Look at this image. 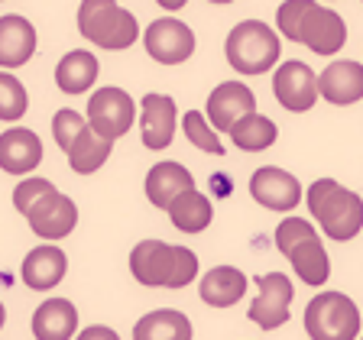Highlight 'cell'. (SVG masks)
<instances>
[{
	"mask_svg": "<svg viewBox=\"0 0 363 340\" xmlns=\"http://www.w3.org/2000/svg\"><path fill=\"white\" fill-rule=\"evenodd\" d=\"M94 81H98V59L84 49L62 55L59 65H55V84L65 94H84Z\"/></svg>",
	"mask_w": 363,
	"mask_h": 340,
	"instance_id": "obj_26",
	"label": "cell"
},
{
	"mask_svg": "<svg viewBox=\"0 0 363 340\" xmlns=\"http://www.w3.org/2000/svg\"><path fill=\"white\" fill-rule=\"evenodd\" d=\"M78 331V308L68 298H49L33 314V337L36 340H68Z\"/></svg>",
	"mask_w": 363,
	"mask_h": 340,
	"instance_id": "obj_21",
	"label": "cell"
},
{
	"mask_svg": "<svg viewBox=\"0 0 363 340\" xmlns=\"http://www.w3.org/2000/svg\"><path fill=\"white\" fill-rule=\"evenodd\" d=\"M36 55V26L20 13L0 16V65L20 68Z\"/></svg>",
	"mask_w": 363,
	"mask_h": 340,
	"instance_id": "obj_18",
	"label": "cell"
},
{
	"mask_svg": "<svg viewBox=\"0 0 363 340\" xmlns=\"http://www.w3.org/2000/svg\"><path fill=\"white\" fill-rule=\"evenodd\" d=\"M65 272H68V259L55 243H43V246L30 249L20 266L23 285H30L33 292H49V288H55L65 279Z\"/></svg>",
	"mask_w": 363,
	"mask_h": 340,
	"instance_id": "obj_16",
	"label": "cell"
},
{
	"mask_svg": "<svg viewBox=\"0 0 363 340\" xmlns=\"http://www.w3.org/2000/svg\"><path fill=\"white\" fill-rule=\"evenodd\" d=\"M133 340H191V321L175 308L150 311L136 321Z\"/></svg>",
	"mask_w": 363,
	"mask_h": 340,
	"instance_id": "obj_24",
	"label": "cell"
},
{
	"mask_svg": "<svg viewBox=\"0 0 363 340\" xmlns=\"http://www.w3.org/2000/svg\"><path fill=\"white\" fill-rule=\"evenodd\" d=\"M130 272L146 288H185L198 279V256L166 240H140L130 249Z\"/></svg>",
	"mask_w": 363,
	"mask_h": 340,
	"instance_id": "obj_1",
	"label": "cell"
},
{
	"mask_svg": "<svg viewBox=\"0 0 363 340\" xmlns=\"http://www.w3.org/2000/svg\"><path fill=\"white\" fill-rule=\"evenodd\" d=\"M26 107H30L26 88L20 84V78H13L7 68H4V72H0V120L16 123L23 113H26Z\"/></svg>",
	"mask_w": 363,
	"mask_h": 340,
	"instance_id": "obj_29",
	"label": "cell"
},
{
	"mask_svg": "<svg viewBox=\"0 0 363 340\" xmlns=\"http://www.w3.org/2000/svg\"><path fill=\"white\" fill-rule=\"evenodd\" d=\"M305 331L311 340H357L360 308L344 292H318L305 308Z\"/></svg>",
	"mask_w": 363,
	"mask_h": 340,
	"instance_id": "obj_5",
	"label": "cell"
},
{
	"mask_svg": "<svg viewBox=\"0 0 363 340\" xmlns=\"http://www.w3.org/2000/svg\"><path fill=\"white\" fill-rule=\"evenodd\" d=\"M43 162V140L26 127H10L0 136V169L7 175H26Z\"/></svg>",
	"mask_w": 363,
	"mask_h": 340,
	"instance_id": "obj_17",
	"label": "cell"
},
{
	"mask_svg": "<svg viewBox=\"0 0 363 340\" xmlns=\"http://www.w3.org/2000/svg\"><path fill=\"white\" fill-rule=\"evenodd\" d=\"M175 120H179V107L169 94H156V91L146 94L140 101V136L146 149H169L175 140Z\"/></svg>",
	"mask_w": 363,
	"mask_h": 340,
	"instance_id": "obj_13",
	"label": "cell"
},
{
	"mask_svg": "<svg viewBox=\"0 0 363 340\" xmlns=\"http://www.w3.org/2000/svg\"><path fill=\"white\" fill-rule=\"evenodd\" d=\"M156 4H159L162 10H182L185 4H189V0H156Z\"/></svg>",
	"mask_w": 363,
	"mask_h": 340,
	"instance_id": "obj_35",
	"label": "cell"
},
{
	"mask_svg": "<svg viewBox=\"0 0 363 340\" xmlns=\"http://www.w3.org/2000/svg\"><path fill=\"white\" fill-rule=\"evenodd\" d=\"M88 123L98 133H104L107 140H121L123 133H130L136 120V101L130 98L123 88L117 84H107V88H98L88 101Z\"/></svg>",
	"mask_w": 363,
	"mask_h": 340,
	"instance_id": "obj_7",
	"label": "cell"
},
{
	"mask_svg": "<svg viewBox=\"0 0 363 340\" xmlns=\"http://www.w3.org/2000/svg\"><path fill=\"white\" fill-rule=\"evenodd\" d=\"M357 340H363V337H357Z\"/></svg>",
	"mask_w": 363,
	"mask_h": 340,
	"instance_id": "obj_37",
	"label": "cell"
},
{
	"mask_svg": "<svg viewBox=\"0 0 363 340\" xmlns=\"http://www.w3.org/2000/svg\"><path fill=\"white\" fill-rule=\"evenodd\" d=\"M204 113H208V120L214 123L218 133H230L237 120H243L247 113H257V94L243 81H220L208 94Z\"/></svg>",
	"mask_w": 363,
	"mask_h": 340,
	"instance_id": "obj_12",
	"label": "cell"
},
{
	"mask_svg": "<svg viewBox=\"0 0 363 340\" xmlns=\"http://www.w3.org/2000/svg\"><path fill=\"white\" fill-rule=\"evenodd\" d=\"M88 127V117H82L78 110H72V107H62V110H55L52 117V136L55 143H59V149H72L75 146V140L82 136V130Z\"/></svg>",
	"mask_w": 363,
	"mask_h": 340,
	"instance_id": "obj_30",
	"label": "cell"
},
{
	"mask_svg": "<svg viewBox=\"0 0 363 340\" xmlns=\"http://www.w3.org/2000/svg\"><path fill=\"white\" fill-rule=\"evenodd\" d=\"M208 4H234V0H208Z\"/></svg>",
	"mask_w": 363,
	"mask_h": 340,
	"instance_id": "obj_36",
	"label": "cell"
},
{
	"mask_svg": "<svg viewBox=\"0 0 363 340\" xmlns=\"http://www.w3.org/2000/svg\"><path fill=\"white\" fill-rule=\"evenodd\" d=\"M259 295L253 298L250 305V321L259 324L263 331H276L289 321V308H292V298H295V285L289 279L286 272H266L257 279Z\"/></svg>",
	"mask_w": 363,
	"mask_h": 340,
	"instance_id": "obj_8",
	"label": "cell"
},
{
	"mask_svg": "<svg viewBox=\"0 0 363 340\" xmlns=\"http://www.w3.org/2000/svg\"><path fill=\"white\" fill-rule=\"evenodd\" d=\"M311 0H286L276 10V26H279V36H286L289 42H295V33H298V23H302V13L308 10Z\"/></svg>",
	"mask_w": 363,
	"mask_h": 340,
	"instance_id": "obj_33",
	"label": "cell"
},
{
	"mask_svg": "<svg viewBox=\"0 0 363 340\" xmlns=\"http://www.w3.org/2000/svg\"><path fill=\"white\" fill-rule=\"evenodd\" d=\"M272 94L279 101V107L292 113H305L315 107V101L321 98L318 91V75L311 72L305 62L289 59L272 72Z\"/></svg>",
	"mask_w": 363,
	"mask_h": 340,
	"instance_id": "obj_9",
	"label": "cell"
},
{
	"mask_svg": "<svg viewBox=\"0 0 363 340\" xmlns=\"http://www.w3.org/2000/svg\"><path fill=\"white\" fill-rule=\"evenodd\" d=\"M318 91L334 107H347L363 101V62H354V59L331 62L318 75Z\"/></svg>",
	"mask_w": 363,
	"mask_h": 340,
	"instance_id": "obj_15",
	"label": "cell"
},
{
	"mask_svg": "<svg viewBox=\"0 0 363 340\" xmlns=\"http://www.w3.org/2000/svg\"><path fill=\"white\" fill-rule=\"evenodd\" d=\"M111 152H113V140H107L104 133H98V130L88 123V127L82 130V136L75 140V146L68 149V166L78 175H91L111 159Z\"/></svg>",
	"mask_w": 363,
	"mask_h": 340,
	"instance_id": "obj_25",
	"label": "cell"
},
{
	"mask_svg": "<svg viewBox=\"0 0 363 340\" xmlns=\"http://www.w3.org/2000/svg\"><path fill=\"white\" fill-rule=\"evenodd\" d=\"M247 276H243V269H237V266H214V269H208L201 276V285H198V292H201V302L211 305V308H230V305H237L247 295Z\"/></svg>",
	"mask_w": 363,
	"mask_h": 340,
	"instance_id": "obj_20",
	"label": "cell"
},
{
	"mask_svg": "<svg viewBox=\"0 0 363 340\" xmlns=\"http://www.w3.org/2000/svg\"><path fill=\"white\" fill-rule=\"evenodd\" d=\"M230 140H234L237 149L243 152H263L269 149L276 140H279V127L269 120V117H263V113H247L243 120L234 123V130H230Z\"/></svg>",
	"mask_w": 363,
	"mask_h": 340,
	"instance_id": "obj_27",
	"label": "cell"
},
{
	"mask_svg": "<svg viewBox=\"0 0 363 340\" xmlns=\"http://www.w3.org/2000/svg\"><path fill=\"white\" fill-rule=\"evenodd\" d=\"M185 188H195V178L182 162L172 159H162L146 172V198H150L152 208H162L169 211V204L182 195Z\"/></svg>",
	"mask_w": 363,
	"mask_h": 340,
	"instance_id": "obj_19",
	"label": "cell"
},
{
	"mask_svg": "<svg viewBox=\"0 0 363 340\" xmlns=\"http://www.w3.org/2000/svg\"><path fill=\"white\" fill-rule=\"evenodd\" d=\"M169 220L182 234H201L214 220V204L198 188H185L172 204H169Z\"/></svg>",
	"mask_w": 363,
	"mask_h": 340,
	"instance_id": "obj_23",
	"label": "cell"
},
{
	"mask_svg": "<svg viewBox=\"0 0 363 340\" xmlns=\"http://www.w3.org/2000/svg\"><path fill=\"white\" fill-rule=\"evenodd\" d=\"M55 191V185L49 178H26V181H20L13 188V204H16V211L26 217V214L36 208L39 201H43L45 195H52Z\"/></svg>",
	"mask_w": 363,
	"mask_h": 340,
	"instance_id": "obj_31",
	"label": "cell"
},
{
	"mask_svg": "<svg viewBox=\"0 0 363 340\" xmlns=\"http://www.w3.org/2000/svg\"><path fill=\"white\" fill-rule=\"evenodd\" d=\"M182 133H185V140H189L195 149L211 152V156H224V143H220L214 123L208 120V113L189 110L185 117H182Z\"/></svg>",
	"mask_w": 363,
	"mask_h": 340,
	"instance_id": "obj_28",
	"label": "cell"
},
{
	"mask_svg": "<svg viewBox=\"0 0 363 340\" xmlns=\"http://www.w3.org/2000/svg\"><path fill=\"white\" fill-rule=\"evenodd\" d=\"M279 33L263 20H243L227 33V62L240 75H266L269 68H279Z\"/></svg>",
	"mask_w": 363,
	"mask_h": 340,
	"instance_id": "obj_3",
	"label": "cell"
},
{
	"mask_svg": "<svg viewBox=\"0 0 363 340\" xmlns=\"http://www.w3.org/2000/svg\"><path fill=\"white\" fill-rule=\"evenodd\" d=\"M295 42H302L315 55H337L347 42V23L337 10L311 0L308 10L302 13V23H298Z\"/></svg>",
	"mask_w": 363,
	"mask_h": 340,
	"instance_id": "obj_6",
	"label": "cell"
},
{
	"mask_svg": "<svg viewBox=\"0 0 363 340\" xmlns=\"http://www.w3.org/2000/svg\"><path fill=\"white\" fill-rule=\"evenodd\" d=\"M143 45L159 65H182V62H189L195 55V33L182 20L162 16V20H152L146 26Z\"/></svg>",
	"mask_w": 363,
	"mask_h": 340,
	"instance_id": "obj_10",
	"label": "cell"
},
{
	"mask_svg": "<svg viewBox=\"0 0 363 340\" xmlns=\"http://www.w3.org/2000/svg\"><path fill=\"white\" fill-rule=\"evenodd\" d=\"M26 224H30V230L36 237L55 243V240L68 237L78 227V208H75V201H72V198L62 195V191L55 188L52 195H45L43 201H39L36 208L26 214Z\"/></svg>",
	"mask_w": 363,
	"mask_h": 340,
	"instance_id": "obj_14",
	"label": "cell"
},
{
	"mask_svg": "<svg viewBox=\"0 0 363 340\" xmlns=\"http://www.w3.org/2000/svg\"><path fill=\"white\" fill-rule=\"evenodd\" d=\"M286 256H289V263H292L295 276H298L305 285L318 288L331 279V259H328V249L318 234L308 237V240H298Z\"/></svg>",
	"mask_w": 363,
	"mask_h": 340,
	"instance_id": "obj_22",
	"label": "cell"
},
{
	"mask_svg": "<svg viewBox=\"0 0 363 340\" xmlns=\"http://www.w3.org/2000/svg\"><path fill=\"white\" fill-rule=\"evenodd\" d=\"M250 195L269 211H292L302 201V181L279 166H263L250 175Z\"/></svg>",
	"mask_w": 363,
	"mask_h": 340,
	"instance_id": "obj_11",
	"label": "cell"
},
{
	"mask_svg": "<svg viewBox=\"0 0 363 340\" xmlns=\"http://www.w3.org/2000/svg\"><path fill=\"white\" fill-rule=\"evenodd\" d=\"M75 340H121V337H117V331H113V327H104V324H91V327H84V331L78 334Z\"/></svg>",
	"mask_w": 363,
	"mask_h": 340,
	"instance_id": "obj_34",
	"label": "cell"
},
{
	"mask_svg": "<svg viewBox=\"0 0 363 340\" xmlns=\"http://www.w3.org/2000/svg\"><path fill=\"white\" fill-rule=\"evenodd\" d=\"M78 30L88 42H94L98 49H107V52L130 49L140 36L136 16L127 7H121L117 0H82Z\"/></svg>",
	"mask_w": 363,
	"mask_h": 340,
	"instance_id": "obj_4",
	"label": "cell"
},
{
	"mask_svg": "<svg viewBox=\"0 0 363 340\" xmlns=\"http://www.w3.org/2000/svg\"><path fill=\"white\" fill-rule=\"evenodd\" d=\"M315 234H318V230L311 227V220L286 217L279 227H276V246H279V253H289V249H292L298 240H308V237H315Z\"/></svg>",
	"mask_w": 363,
	"mask_h": 340,
	"instance_id": "obj_32",
	"label": "cell"
},
{
	"mask_svg": "<svg viewBox=\"0 0 363 340\" xmlns=\"http://www.w3.org/2000/svg\"><path fill=\"white\" fill-rule=\"evenodd\" d=\"M305 201L321 234L331 240L347 243L363 230V198L354 188H344L334 178H318L305 191Z\"/></svg>",
	"mask_w": 363,
	"mask_h": 340,
	"instance_id": "obj_2",
	"label": "cell"
}]
</instances>
